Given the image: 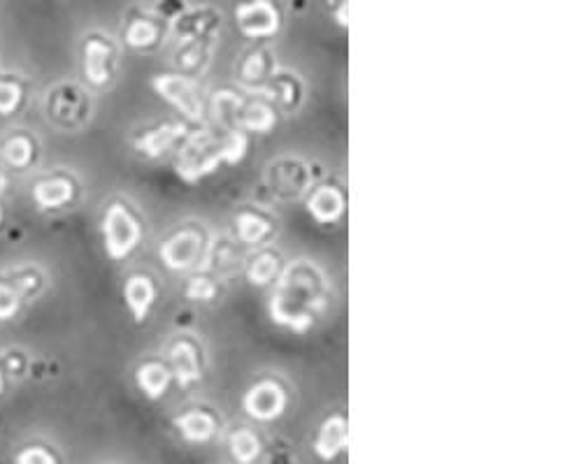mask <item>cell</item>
<instances>
[{"label": "cell", "instance_id": "37", "mask_svg": "<svg viewBox=\"0 0 581 464\" xmlns=\"http://www.w3.org/2000/svg\"><path fill=\"white\" fill-rule=\"evenodd\" d=\"M5 188H7V177H5L3 172H0V195L5 193Z\"/></svg>", "mask_w": 581, "mask_h": 464}, {"label": "cell", "instance_id": "22", "mask_svg": "<svg viewBox=\"0 0 581 464\" xmlns=\"http://www.w3.org/2000/svg\"><path fill=\"white\" fill-rule=\"evenodd\" d=\"M235 128L245 130V133H256V135H268L277 128V110L270 100H265L263 96L256 98H245L242 103L238 119H235Z\"/></svg>", "mask_w": 581, "mask_h": 464}, {"label": "cell", "instance_id": "23", "mask_svg": "<svg viewBox=\"0 0 581 464\" xmlns=\"http://www.w3.org/2000/svg\"><path fill=\"white\" fill-rule=\"evenodd\" d=\"M240 246L235 239L231 237H221V239H214V242H210V246H207V251H205V258H203V263H200L198 270L200 272H210L214 274V277H219V274H226V272H231L235 270V267L240 265Z\"/></svg>", "mask_w": 581, "mask_h": 464}, {"label": "cell", "instance_id": "18", "mask_svg": "<svg viewBox=\"0 0 581 464\" xmlns=\"http://www.w3.org/2000/svg\"><path fill=\"white\" fill-rule=\"evenodd\" d=\"M156 300H159V288H156L149 274L135 272L124 281V302L133 323H145L152 314Z\"/></svg>", "mask_w": 581, "mask_h": 464}, {"label": "cell", "instance_id": "13", "mask_svg": "<svg viewBox=\"0 0 581 464\" xmlns=\"http://www.w3.org/2000/svg\"><path fill=\"white\" fill-rule=\"evenodd\" d=\"M289 402L284 386L275 379H263L251 386L242 397V409L256 420H275L282 416Z\"/></svg>", "mask_w": 581, "mask_h": 464}, {"label": "cell", "instance_id": "27", "mask_svg": "<svg viewBox=\"0 0 581 464\" xmlns=\"http://www.w3.org/2000/svg\"><path fill=\"white\" fill-rule=\"evenodd\" d=\"M177 430L182 432V437L186 441H193V444H205L214 437L217 432V418L212 416L207 409H191L177 416L175 420Z\"/></svg>", "mask_w": 581, "mask_h": 464}, {"label": "cell", "instance_id": "35", "mask_svg": "<svg viewBox=\"0 0 581 464\" xmlns=\"http://www.w3.org/2000/svg\"><path fill=\"white\" fill-rule=\"evenodd\" d=\"M14 464H56V458L47 451V448L28 446L24 451L17 453Z\"/></svg>", "mask_w": 581, "mask_h": 464}, {"label": "cell", "instance_id": "25", "mask_svg": "<svg viewBox=\"0 0 581 464\" xmlns=\"http://www.w3.org/2000/svg\"><path fill=\"white\" fill-rule=\"evenodd\" d=\"M212 52H214L212 40L179 42V49L175 54V68L177 72H184V75L189 77L203 75L212 63Z\"/></svg>", "mask_w": 581, "mask_h": 464}, {"label": "cell", "instance_id": "4", "mask_svg": "<svg viewBox=\"0 0 581 464\" xmlns=\"http://www.w3.org/2000/svg\"><path fill=\"white\" fill-rule=\"evenodd\" d=\"M263 179L270 198L275 202L303 200L319 181L314 165L300 156L272 158L268 168H265Z\"/></svg>", "mask_w": 581, "mask_h": 464}, {"label": "cell", "instance_id": "19", "mask_svg": "<svg viewBox=\"0 0 581 464\" xmlns=\"http://www.w3.org/2000/svg\"><path fill=\"white\" fill-rule=\"evenodd\" d=\"M277 235V223L263 209H242L235 214V237L245 246H265Z\"/></svg>", "mask_w": 581, "mask_h": 464}, {"label": "cell", "instance_id": "24", "mask_svg": "<svg viewBox=\"0 0 581 464\" xmlns=\"http://www.w3.org/2000/svg\"><path fill=\"white\" fill-rule=\"evenodd\" d=\"M135 383H138L140 393L149 400H161L168 393L172 383V372L166 360H147L135 369Z\"/></svg>", "mask_w": 581, "mask_h": 464}, {"label": "cell", "instance_id": "33", "mask_svg": "<svg viewBox=\"0 0 581 464\" xmlns=\"http://www.w3.org/2000/svg\"><path fill=\"white\" fill-rule=\"evenodd\" d=\"M258 451H261V441H258L254 432L238 430V432L231 434V453L238 462L247 464L251 460H256Z\"/></svg>", "mask_w": 581, "mask_h": 464}, {"label": "cell", "instance_id": "32", "mask_svg": "<svg viewBox=\"0 0 581 464\" xmlns=\"http://www.w3.org/2000/svg\"><path fill=\"white\" fill-rule=\"evenodd\" d=\"M24 103V86L12 77H0V116H12Z\"/></svg>", "mask_w": 581, "mask_h": 464}, {"label": "cell", "instance_id": "11", "mask_svg": "<svg viewBox=\"0 0 581 464\" xmlns=\"http://www.w3.org/2000/svg\"><path fill=\"white\" fill-rule=\"evenodd\" d=\"M166 362L172 372V381H177L182 388H189L203 379V348L189 335L172 339L166 351Z\"/></svg>", "mask_w": 581, "mask_h": 464}, {"label": "cell", "instance_id": "17", "mask_svg": "<svg viewBox=\"0 0 581 464\" xmlns=\"http://www.w3.org/2000/svg\"><path fill=\"white\" fill-rule=\"evenodd\" d=\"M166 21L149 12H131L124 26V42L135 52H154L166 40Z\"/></svg>", "mask_w": 581, "mask_h": 464}, {"label": "cell", "instance_id": "34", "mask_svg": "<svg viewBox=\"0 0 581 464\" xmlns=\"http://www.w3.org/2000/svg\"><path fill=\"white\" fill-rule=\"evenodd\" d=\"M21 304H24V297L10 284V279H0V323L12 321L21 311Z\"/></svg>", "mask_w": 581, "mask_h": 464}, {"label": "cell", "instance_id": "29", "mask_svg": "<svg viewBox=\"0 0 581 464\" xmlns=\"http://www.w3.org/2000/svg\"><path fill=\"white\" fill-rule=\"evenodd\" d=\"M219 293H221L219 279L210 272L196 270L189 279H186V284H184V297L189 302H196V304H210V302L217 300Z\"/></svg>", "mask_w": 581, "mask_h": 464}, {"label": "cell", "instance_id": "7", "mask_svg": "<svg viewBox=\"0 0 581 464\" xmlns=\"http://www.w3.org/2000/svg\"><path fill=\"white\" fill-rule=\"evenodd\" d=\"M119 70V49L110 35L91 31L82 40V72L93 89H107Z\"/></svg>", "mask_w": 581, "mask_h": 464}, {"label": "cell", "instance_id": "15", "mask_svg": "<svg viewBox=\"0 0 581 464\" xmlns=\"http://www.w3.org/2000/svg\"><path fill=\"white\" fill-rule=\"evenodd\" d=\"M256 93L265 100H270V103L275 105V110L282 112H298L307 96L305 82L300 79V75L291 70H275V75H272L261 89H256Z\"/></svg>", "mask_w": 581, "mask_h": 464}, {"label": "cell", "instance_id": "10", "mask_svg": "<svg viewBox=\"0 0 581 464\" xmlns=\"http://www.w3.org/2000/svg\"><path fill=\"white\" fill-rule=\"evenodd\" d=\"M191 133L189 121H159L154 126L140 128L138 133L131 137V147L138 151L140 156L149 158V161H159L168 151L177 149L184 142V137Z\"/></svg>", "mask_w": 581, "mask_h": 464}, {"label": "cell", "instance_id": "3", "mask_svg": "<svg viewBox=\"0 0 581 464\" xmlns=\"http://www.w3.org/2000/svg\"><path fill=\"white\" fill-rule=\"evenodd\" d=\"M103 249L110 260H126L145 237V223L126 200L114 198L100 219Z\"/></svg>", "mask_w": 581, "mask_h": 464}, {"label": "cell", "instance_id": "2", "mask_svg": "<svg viewBox=\"0 0 581 464\" xmlns=\"http://www.w3.org/2000/svg\"><path fill=\"white\" fill-rule=\"evenodd\" d=\"M226 165L224 158V128H200L189 133L177 147L172 170L184 184H198L205 177Z\"/></svg>", "mask_w": 581, "mask_h": 464}, {"label": "cell", "instance_id": "38", "mask_svg": "<svg viewBox=\"0 0 581 464\" xmlns=\"http://www.w3.org/2000/svg\"><path fill=\"white\" fill-rule=\"evenodd\" d=\"M3 388H5V379H3V372H0V393H3Z\"/></svg>", "mask_w": 581, "mask_h": 464}, {"label": "cell", "instance_id": "6", "mask_svg": "<svg viewBox=\"0 0 581 464\" xmlns=\"http://www.w3.org/2000/svg\"><path fill=\"white\" fill-rule=\"evenodd\" d=\"M152 89L159 98L170 103L189 123H203L205 119V96L198 79L184 72H161L152 77Z\"/></svg>", "mask_w": 581, "mask_h": 464}, {"label": "cell", "instance_id": "28", "mask_svg": "<svg viewBox=\"0 0 581 464\" xmlns=\"http://www.w3.org/2000/svg\"><path fill=\"white\" fill-rule=\"evenodd\" d=\"M0 158L14 170H26L35 163V140L26 133H14L0 147Z\"/></svg>", "mask_w": 581, "mask_h": 464}, {"label": "cell", "instance_id": "20", "mask_svg": "<svg viewBox=\"0 0 581 464\" xmlns=\"http://www.w3.org/2000/svg\"><path fill=\"white\" fill-rule=\"evenodd\" d=\"M275 70L277 58L270 52V47L265 45L247 49L238 61V79L242 86H249V89H261L275 75Z\"/></svg>", "mask_w": 581, "mask_h": 464}, {"label": "cell", "instance_id": "14", "mask_svg": "<svg viewBox=\"0 0 581 464\" xmlns=\"http://www.w3.org/2000/svg\"><path fill=\"white\" fill-rule=\"evenodd\" d=\"M31 195L40 212H61L77 200L80 186L70 174H49L35 181Z\"/></svg>", "mask_w": 581, "mask_h": 464}, {"label": "cell", "instance_id": "16", "mask_svg": "<svg viewBox=\"0 0 581 464\" xmlns=\"http://www.w3.org/2000/svg\"><path fill=\"white\" fill-rule=\"evenodd\" d=\"M221 21L224 14L217 7L203 5V7H189L182 17L172 21V31H175L179 42H193V40H217Z\"/></svg>", "mask_w": 581, "mask_h": 464}, {"label": "cell", "instance_id": "9", "mask_svg": "<svg viewBox=\"0 0 581 464\" xmlns=\"http://www.w3.org/2000/svg\"><path fill=\"white\" fill-rule=\"evenodd\" d=\"M49 119L61 128H80L91 116V96L80 84H59L47 98Z\"/></svg>", "mask_w": 581, "mask_h": 464}, {"label": "cell", "instance_id": "12", "mask_svg": "<svg viewBox=\"0 0 581 464\" xmlns=\"http://www.w3.org/2000/svg\"><path fill=\"white\" fill-rule=\"evenodd\" d=\"M305 209L310 219L319 226H337L347 212V195L342 186L335 181H324V184H314L310 193L305 195Z\"/></svg>", "mask_w": 581, "mask_h": 464}, {"label": "cell", "instance_id": "5", "mask_svg": "<svg viewBox=\"0 0 581 464\" xmlns=\"http://www.w3.org/2000/svg\"><path fill=\"white\" fill-rule=\"evenodd\" d=\"M212 239L207 237V230L196 223H186V226L172 230L159 246L161 263L170 272H191L198 270L203 263L207 246Z\"/></svg>", "mask_w": 581, "mask_h": 464}, {"label": "cell", "instance_id": "26", "mask_svg": "<svg viewBox=\"0 0 581 464\" xmlns=\"http://www.w3.org/2000/svg\"><path fill=\"white\" fill-rule=\"evenodd\" d=\"M347 448V420L344 416H331L319 427L317 441H314V451L321 460H333Z\"/></svg>", "mask_w": 581, "mask_h": 464}, {"label": "cell", "instance_id": "31", "mask_svg": "<svg viewBox=\"0 0 581 464\" xmlns=\"http://www.w3.org/2000/svg\"><path fill=\"white\" fill-rule=\"evenodd\" d=\"M10 284L19 290V295L26 302L45 288V274H42L40 267H19L10 277Z\"/></svg>", "mask_w": 581, "mask_h": 464}, {"label": "cell", "instance_id": "36", "mask_svg": "<svg viewBox=\"0 0 581 464\" xmlns=\"http://www.w3.org/2000/svg\"><path fill=\"white\" fill-rule=\"evenodd\" d=\"M189 10V5H186V0H159L156 3V17L166 21V24H172V21L182 17V14Z\"/></svg>", "mask_w": 581, "mask_h": 464}, {"label": "cell", "instance_id": "1", "mask_svg": "<svg viewBox=\"0 0 581 464\" xmlns=\"http://www.w3.org/2000/svg\"><path fill=\"white\" fill-rule=\"evenodd\" d=\"M331 304V281L312 260H296L279 272L268 300L270 321L293 335H307Z\"/></svg>", "mask_w": 581, "mask_h": 464}, {"label": "cell", "instance_id": "21", "mask_svg": "<svg viewBox=\"0 0 581 464\" xmlns=\"http://www.w3.org/2000/svg\"><path fill=\"white\" fill-rule=\"evenodd\" d=\"M282 270H284L282 251L270 249V246H258L245 263V279L247 284L254 288H270Z\"/></svg>", "mask_w": 581, "mask_h": 464}, {"label": "cell", "instance_id": "30", "mask_svg": "<svg viewBox=\"0 0 581 464\" xmlns=\"http://www.w3.org/2000/svg\"><path fill=\"white\" fill-rule=\"evenodd\" d=\"M242 103H245V96L235 89H221L214 93L210 107L221 128H235V119H238Z\"/></svg>", "mask_w": 581, "mask_h": 464}, {"label": "cell", "instance_id": "39", "mask_svg": "<svg viewBox=\"0 0 581 464\" xmlns=\"http://www.w3.org/2000/svg\"><path fill=\"white\" fill-rule=\"evenodd\" d=\"M0 223H3V207H0Z\"/></svg>", "mask_w": 581, "mask_h": 464}, {"label": "cell", "instance_id": "8", "mask_svg": "<svg viewBox=\"0 0 581 464\" xmlns=\"http://www.w3.org/2000/svg\"><path fill=\"white\" fill-rule=\"evenodd\" d=\"M235 24L249 40H270L282 31L284 14L277 0H242L235 5Z\"/></svg>", "mask_w": 581, "mask_h": 464}]
</instances>
